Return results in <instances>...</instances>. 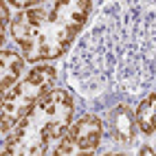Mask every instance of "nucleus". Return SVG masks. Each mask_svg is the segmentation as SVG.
Listing matches in <instances>:
<instances>
[{"label":"nucleus","mask_w":156,"mask_h":156,"mask_svg":"<svg viewBox=\"0 0 156 156\" xmlns=\"http://www.w3.org/2000/svg\"><path fill=\"white\" fill-rule=\"evenodd\" d=\"M75 101L64 88L48 90L11 130L5 141L7 156H42L53 154V147L70 128Z\"/></svg>","instance_id":"3"},{"label":"nucleus","mask_w":156,"mask_h":156,"mask_svg":"<svg viewBox=\"0 0 156 156\" xmlns=\"http://www.w3.org/2000/svg\"><path fill=\"white\" fill-rule=\"evenodd\" d=\"M154 101H156L154 92H150L136 108L134 123H136V128L141 130V134H154Z\"/></svg>","instance_id":"7"},{"label":"nucleus","mask_w":156,"mask_h":156,"mask_svg":"<svg viewBox=\"0 0 156 156\" xmlns=\"http://www.w3.org/2000/svg\"><path fill=\"white\" fill-rule=\"evenodd\" d=\"M90 11L92 0H42L20 9L9 29L22 57L37 64L64 55L86 27Z\"/></svg>","instance_id":"2"},{"label":"nucleus","mask_w":156,"mask_h":156,"mask_svg":"<svg viewBox=\"0 0 156 156\" xmlns=\"http://www.w3.org/2000/svg\"><path fill=\"white\" fill-rule=\"evenodd\" d=\"M0 134H2V132H0ZM0 143H2V141H0ZM0 152H2V150H0Z\"/></svg>","instance_id":"11"},{"label":"nucleus","mask_w":156,"mask_h":156,"mask_svg":"<svg viewBox=\"0 0 156 156\" xmlns=\"http://www.w3.org/2000/svg\"><path fill=\"white\" fill-rule=\"evenodd\" d=\"M9 5H13L16 9H24V7H31L35 2H42V0H7Z\"/></svg>","instance_id":"9"},{"label":"nucleus","mask_w":156,"mask_h":156,"mask_svg":"<svg viewBox=\"0 0 156 156\" xmlns=\"http://www.w3.org/2000/svg\"><path fill=\"white\" fill-rule=\"evenodd\" d=\"M2 42H5V40H0V44H2Z\"/></svg>","instance_id":"10"},{"label":"nucleus","mask_w":156,"mask_h":156,"mask_svg":"<svg viewBox=\"0 0 156 156\" xmlns=\"http://www.w3.org/2000/svg\"><path fill=\"white\" fill-rule=\"evenodd\" d=\"M103 136V123L99 117L86 114L77 123L66 130V134L59 139V143L53 147L55 156H84L97 152Z\"/></svg>","instance_id":"5"},{"label":"nucleus","mask_w":156,"mask_h":156,"mask_svg":"<svg viewBox=\"0 0 156 156\" xmlns=\"http://www.w3.org/2000/svg\"><path fill=\"white\" fill-rule=\"evenodd\" d=\"M11 22V16H9V7L7 0H0V40H5V29Z\"/></svg>","instance_id":"8"},{"label":"nucleus","mask_w":156,"mask_h":156,"mask_svg":"<svg viewBox=\"0 0 156 156\" xmlns=\"http://www.w3.org/2000/svg\"><path fill=\"white\" fill-rule=\"evenodd\" d=\"M84 97L136 95L154 77V0H108L66 62Z\"/></svg>","instance_id":"1"},{"label":"nucleus","mask_w":156,"mask_h":156,"mask_svg":"<svg viewBox=\"0 0 156 156\" xmlns=\"http://www.w3.org/2000/svg\"><path fill=\"white\" fill-rule=\"evenodd\" d=\"M24 57L11 48H0V101L16 81L22 77Z\"/></svg>","instance_id":"6"},{"label":"nucleus","mask_w":156,"mask_h":156,"mask_svg":"<svg viewBox=\"0 0 156 156\" xmlns=\"http://www.w3.org/2000/svg\"><path fill=\"white\" fill-rule=\"evenodd\" d=\"M57 79V70L51 64H37L31 68L24 77H20L16 84L7 90V95L0 101V132H11L16 123L42 99L48 90H53Z\"/></svg>","instance_id":"4"}]
</instances>
